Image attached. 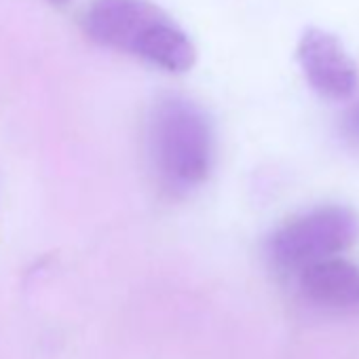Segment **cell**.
Listing matches in <instances>:
<instances>
[{"mask_svg":"<svg viewBox=\"0 0 359 359\" xmlns=\"http://www.w3.org/2000/svg\"><path fill=\"white\" fill-rule=\"evenodd\" d=\"M146 148L156 184L171 197H187L214 171L218 152L214 121L195 100L163 93L148 112Z\"/></svg>","mask_w":359,"mask_h":359,"instance_id":"obj_1","label":"cell"},{"mask_svg":"<svg viewBox=\"0 0 359 359\" xmlns=\"http://www.w3.org/2000/svg\"><path fill=\"white\" fill-rule=\"evenodd\" d=\"M83 26L97 45L171 74L189 72L197 62L189 32L152 0H91Z\"/></svg>","mask_w":359,"mask_h":359,"instance_id":"obj_2","label":"cell"},{"mask_svg":"<svg viewBox=\"0 0 359 359\" xmlns=\"http://www.w3.org/2000/svg\"><path fill=\"white\" fill-rule=\"evenodd\" d=\"M359 237V216L346 205H317L302 212L266 239V258L283 271H302L304 266L338 256Z\"/></svg>","mask_w":359,"mask_h":359,"instance_id":"obj_3","label":"cell"},{"mask_svg":"<svg viewBox=\"0 0 359 359\" xmlns=\"http://www.w3.org/2000/svg\"><path fill=\"white\" fill-rule=\"evenodd\" d=\"M296 60L309 87L319 97L346 102L357 93V64L336 34L315 26L306 28L296 45Z\"/></svg>","mask_w":359,"mask_h":359,"instance_id":"obj_4","label":"cell"},{"mask_svg":"<svg viewBox=\"0 0 359 359\" xmlns=\"http://www.w3.org/2000/svg\"><path fill=\"white\" fill-rule=\"evenodd\" d=\"M298 285L315 304L330 309L359 306V269L338 256L313 262L298 271Z\"/></svg>","mask_w":359,"mask_h":359,"instance_id":"obj_5","label":"cell"},{"mask_svg":"<svg viewBox=\"0 0 359 359\" xmlns=\"http://www.w3.org/2000/svg\"><path fill=\"white\" fill-rule=\"evenodd\" d=\"M338 133L340 137L351 146L359 150V100L353 102L340 116L338 123Z\"/></svg>","mask_w":359,"mask_h":359,"instance_id":"obj_6","label":"cell"},{"mask_svg":"<svg viewBox=\"0 0 359 359\" xmlns=\"http://www.w3.org/2000/svg\"><path fill=\"white\" fill-rule=\"evenodd\" d=\"M49 3H53V5H66V3H70V0H49Z\"/></svg>","mask_w":359,"mask_h":359,"instance_id":"obj_7","label":"cell"}]
</instances>
